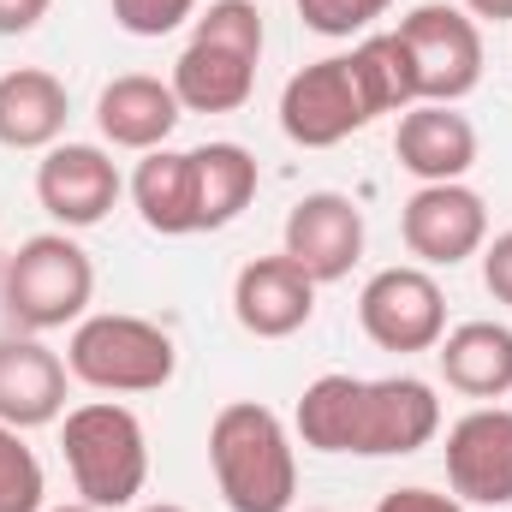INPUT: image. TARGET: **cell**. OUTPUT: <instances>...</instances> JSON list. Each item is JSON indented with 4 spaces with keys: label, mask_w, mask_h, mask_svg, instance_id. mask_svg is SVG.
I'll list each match as a JSON object with an SVG mask.
<instances>
[{
    "label": "cell",
    "mask_w": 512,
    "mask_h": 512,
    "mask_svg": "<svg viewBox=\"0 0 512 512\" xmlns=\"http://www.w3.org/2000/svg\"><path fill=\"white\" fill-rule=\"evenodd\" d=\"M292 429L316 453L352 459H405L441 435V399L417 376H346L328 370L298 393Z\"/></svg>",
    "instance_id": "1"
},
{
    "label": "cell",
    "mask_w": 512,
    "mask_h": 512,
    "mask_svg": "<svg viewBox=\"0 0 512 512\" xmlns=\"http://www.w3.org/2000/svg\"><path fill=\"white\" fill-rule=\"evenodd\" d=\"M209 471H215V489L233 512H292V501H298L292 435L256 399H233V405L215 411V423H209Z\"/></svg>",
    "instance_id": "2"
},
{
    "label": "cell",
    "mask_w": 512,
    "mask_h": 512,
    "mask_svg": "<svg viewBox=\"0 0 512 512\" xmlns=\"http://www.w3.org/2000/svg\"><path fill=\"white\" fill-rule=\"evenodd\" d=\"M60 453H66L78 501H90L96 512L137 507V495L149 483V435L131 405H120V399L72 405L60 417Z\"/></svg>",
    "instance_id": "3"
},
{
    "label": "cell",
    "mask_w": 512,
    "mask_h": 512,
    "mask_svg": "<svg viewBox=\"0 0 512 512\" xmlns=\"http://www.w3.org/2000/svg\"><path fill=\"white\" fill-rule=\"evenodd\" d=\"M90 298H96V262L72 233H36L0 268V304L24 334L78 328L90 316Z\"/></svg>",
    "instance_id": "4"
},
{
    "label": "cell",
    "mask_w": 512,
    "mask_h": 512,
    "mask_svg": "<svg viewBox=\"0 0 512 512\" xmlns=\"http://www.w3.org/2000/svg\"><path fill=\"white\" fill-rule=\"evenodd\" d=\"M66 370L72 382L96 387L102 399L126 393H161L179 370V346L161 322L131 316V310H96L72 328L66 340Z\"/></svg>",
    "instance_id": "5"
},
{
    "label": "cell",
    "mask_w": 512,
    "mask_h": 512,
    "mask_svg": "<svg viewBox=\"0 0 512 512\" xmlns=\"http://www.w3.org/2000/svg\"><path fill=\"white\" fill-rule=\"evenodd\" d=\"M376 120L382 114H376L370 84H364V72H358L352 54H328V60L292 72L286 90H280V131L298 149H334V143L358 137Z\"/></svg>",
    "instance_id": "6"
},
{
    "label": "cell",
    "mask_w": 512,
    "mask_h": 512,
    "mask_svg": "<svg viewBox=\"0 0 512 512\" xmlns=\"http://www.w3.org/2000/svg\"><path fill=\"white\" fill-rule=\"evenodd\" d=\"M399 42L411 54V78H417V102H447L459 108L477 84H483V30L465 6H417L399 18Z\"/></svg>",
    "instance_id": "7"
},
{
    "label": "cell",
    "mask_w": 512,
    "mask_h": 512,
    "mask_svg": "<svg viewBox=\"0 0 512 512\" xmlns=\"http://www.w3.org/2000/svg\"><path fill=\"white\" fill-rule=\"evenodd\" d=\"M358 328L370 334V346L382 352H435L447 334V292L429 268L417 262H393L376 268L358 292Z\"/></svg>",
    "instance_id": "8"
},
{
    "label": "cell",
    "mask_w": 512,
    "mask_h": 512,
    "mask_svg": "<svg viewBox=\"0 0 512 512\" xmlns=\"http://www.w3.org/2000/svg\"><path fill=\"white\" fill-rule=\"evenodd\" d=\"M126 197L120 161L102 143H54L36 161V203L48 209V221H60V233H84L102 227Z\"/></svg>",
    "instance_id": "9"
},
{
    "label": "cell",
    "mask_w": 512,
    "mask_h": 512,
    "mask_svg": "<svg viewBox=\"0 0 512 512\" xmlns=\"http://www.w3.org/2000/svg\"><path fill=\"white\" fill-rule=\"evenodd\" d=\"M399 239L417 256V268H459L489 245V203L465 179L417 185L399 209Z\"/></svg>",
    "instance_id": "10"
},
{
    "label": "cell",
    "mask_w": 512,
    "mask_h": 512,
    "mask_svg": "<svg viewBox=\"0 0 512 512\" xmlns=\"http://www.w3.org/2000/svg\"><path fill=\"white\" fill-rule=\"evenodd\" d=\"M280 251L292 256L316 286H334L364 256V209L346 191H310V197H298L286 209Z\"/></svg>",
    "instance_id": "11"
},
{
    "label": "cell",
    "mask_w": 512,
    "mask_h": 512,
    "mask_svg": "<svg viewBox=\"0 0 512 512\" xmlns=\"http://www.w3.org/2000/svg\"><path fill=\"white\" fill-rule=\"evenodd\" d=\"M447 489L465 507H512V411L477 405L447 429Z\"/></svg>",
    "instance_id": "12"
},
{
    "label": "cell",
    "mask_w": 512,
    "mask_h": 512,
    "mask_svg": "<svg viewBox=\"0 0 512 512\" xmlns=\"http://www.w3.org/2000/svg\"><path fill=\"white\" fill-rule=\"evenodd\" d=\"M233 316L256 340H292L316 316V280L292 256H256L233 280Z\"/></svg>",
    "instance_id": "13"
},
{
    "label": "cell",
    "mask_w": 512,
    "mask_h": 512,
    "mask_svg": "<svg viewBox=\"0 0 512 512\" xmlns=\"http://www.w3.org/2000/svg\"><path fill=\"white\" fill-rule=\"evenodd\" d=\"M66 358L42 346V334H0V423L12 429H42L66 417Z\"/></svg>",
    "instance_id": "14"
},
{
    "label": "cell",
    "mask_w": 512,
    "mask_h": 512,
    "mask_svg": "<svg viewBox=\"0 0 512 512\" xmlns=\"http://www.w3.org/2000/svg\"><path fill=\"white\" fill-rule=\"evenodd\" d=\"M393 155L417 185H453L477 167V126L447 102H417L399 114Z\"/></svg>",
    "instance_id": "15"
},
{
    "label": "cell",
    "mask_w": 512,
    "mask_h": 512,
    "mask_svg": "<svg viewBox=\"0 0 512 512\" xmlns=\"http://www.w3.org/2000/svg\"><path fill=\"white\" fill-rule=\"evenodd\" d=\"M185 108L173 96V84L149 78V72H126L114 84H102L96 96V126L114 149H131V155H149V149H167V137L179 131Z\"/></svg>",
    "instance_id": "16"
},
{
    "label": "cell",
    "mask_w": 512,
    "mask_h": 512,
    "mask_svg": "<svg viewBox=\"0 0 512 512\" xmlns=\"http://www.w3.org/2000/svg\"><path fill=\"white\" fill-rule=\"evenodd\" d=\"M72 120V96L54 72L42 66H12L0 72V149H18V155H48Z\"/></svg>",
    "instance_id": "17"
},
{
    "label": "cell",
    "mask_w": 512,
    "mask_h": 512,
    "mask_svg": "<svg viewBox=\"0 0 512 512\" xmlns=\"http://www.w3.org/2000/svg\"><path fill=\"white\" fill-rule=\"evenodd\" d=\"M435 364H441V382L453 393L495 405V399L512 393V328L507 322H489V316L459 322V328L441 334Z\"/></svg>",
    "instance_id": "18"
},
{
    "label": "cell",
    "mask_w": 512,
    "mask_h": 512,
    "mask_svg": "<svg viewBox=\"0 0 512 512\" xmlns=\"http://www.w3.org/2000/svg\"><path fill=\"white\" fill-rule=\"evenodd\" d=\"M256 185H262V167L245 143L233 137H215L203 149H191V197H197V233H221L233 227L245 209L256 203Z\"/></svg>",
    "instance_id": "19"
},
{
    "label": "cell",
    "mask_w": 512,
    "mask_h": 512,
    "mask_svg": "<svg viewBox=\"0 0 512 512\" xmlns=\"http://www.w3.org/2000/svg\"><path fill=\"white\" fill-rule=\"evenodd\" d=\"M167 84H173L185 114H239L256 90V60L215 48V42H185Z\"/></svg>",
    "instance_id": "20"
},
{
    "label": "cell",
    "mask_w": 512,
    "mask_h": 512,
    "mask_svg": "<svg viewBox=\"0 0 512 512\" xmlns=\"http://www.w3.org/2000/svg\"><path fill=\"white\" fill-rule=\"evenodd\" d=\"M131 203L149 233L191 239L197 233V197H191V149H149L131 173Z\"/></svg>",
    "instance_id": "21"
},
{
    "label": "cell",
    "mask_w": 512,
    "mask_h": 512,
    "mask_svg": "<svg viewBox=\"0 0 512 512\" xmlns=\"http://www.w3.org/2000/svg\"><path fill=\"white\" fill-rule=\"evenodd\" d=\"M48 507V477L24 429L0 423V512H42Z\"/></svg>",
    "instance_id": "22"
},
{
    "label": "cell",
    "mask_w": 512,
    "mask_h": 512,
    "mask_svg": "<svg viewBox=\"0 0 512 512\" xmlns=\"http://www.w3.org/2000/svg\"><path fill=\"white\" fill-rule=\"evenodd\" d=\"M191 42H215V48H233V54H245V60H262L268 30H262L256 0H215L209 12H197Z\"/></svg>",
    "instance_id": "23"
},
{
    "label": "cell",
    "mask_w": 512,
    "mask_h": 512,
    "mask_svg": "<svg viewBox=\"0 0 512 512\" xmlns=\"http://www.w3.org/2000/svg\"><path fill=\"white\" fill-rule=\"evenodd\" d=\"M393 0H298V18L304 30L328 36V42H352V36H370L376 18H387Z\"/></svg>",
    "instance_id": "24"
},
{
    "label": "cell",
    "mask_w": 512,
    "mask_h": 512,
    "mask_svg": "<svg viewBox=\"0 0 512 512\" xmlns=\"http://www.w3.org/2000/svg\"><path fill=\"white\" fill-rule=\"evenodd\" d=\"M108 6H114V24L126 36H143V42L173 36L185 18H197V0H108Z\"/></svg>",
    "instance_id": "25"
},
{
    "label": "cell",
    "mask_w": 512,
    "mask_h": 512,
    "mask_svg": "<svg viewBox=\"0 0 512 512\" xmlns=\"http://www.w3.org/2000/svg\"><path fill=\"white\" fill-rule=\"evenodd\" d=\"M477 256H483V286H489V298L512 310V227L507 233H495Z\"/></svg>",
    "instance_id": "26"
},
{
    "label": "cell",
    "mask_w": 512,
    "mask_h": 512,
    "mask_svg": "<svg viewBox=\"0 0 512 512\" xmlns=\"http://www.w3.org/2000/svg\"><path fill=\"white\" fill-rule=\"evenodd\" d=\"M376 512H465L459 495H441V489H423V483H411V489H387Z\"/></svg>",
    "instance_id": "27"
},
{
    "label": "cell",
    "mask_w": 512,
    "mask_h": 512,
    "mask_svg": "<svg viewBox=\"0 0 512 512\" xmlns=\"http://www.w3.org/2000/svg\"><path fill=\"white\" fill-rule=\"evenodd\" d=\"M54 0H0V36H30Z\"/></svg>",
    "instance_id": "28"
},
{
    "label": "cell",
    "mask_w": 512,
    "mask_h": 512,
    "mask_svg": "<svg viewBox=\"0 0 512 512\" xmlns=\"http://www.w3.org/2000/svg\"><path fill=\"white\" fill-rule=\"evenodd\" d=\"M471 18H489V24H512V0H459Z\"/></svg>",
    "instance_id": "29"
},
{
    "label": "cell",
    "mask_w": 512,
    "mask_h": 512,
    "mask_svg": "<svg viewBox=\"0 0 512 512\" xmlns=\"http://www.w3.org/2000/svg\"><path fill=\"white\" fill-rule=\"evenodd\" d=\"M42 512H96L90 501H66V507H42Z\"/></svg>",
    "instance_id": "30"
},
{
    "label": "cell",
    "mask_w": 512,
    "mask_h": 512,
    "mask_svg": "<svg viewBox=\"0 0 512 512\" xmlns=\"http://www.w3.org/2000/svg\"><path fill=\"white\" fill-rule=\"evenodd\" d=\"M137 512H185V507H173V501H149V507H137Z\"/></svg>",
    "instance_id": "31"
},
{
    "label": "cell",
    "mask_w": 512,
    "mask_h": 512,
    "mask_svg": "<svg viewBox=\"0 0 512 512\" xmlns=\"http://www.w3.org/2000/svg\"><path fill=\"white\" fill-rule=\"evenodd\" d=\"M304 512H322V507H304Z\"/></svg>",
    "instance_id": "32"
}]
</instances>
